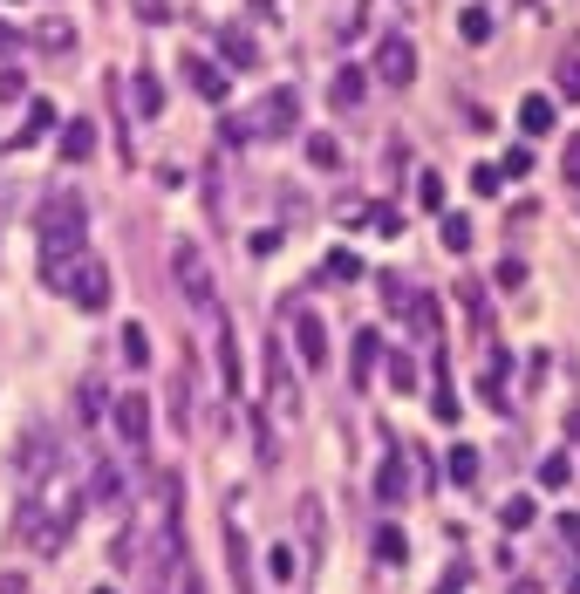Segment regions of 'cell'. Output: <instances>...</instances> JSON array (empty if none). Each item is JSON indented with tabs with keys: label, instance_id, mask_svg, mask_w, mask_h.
<instances>
[{
	"label": "cell",
	"instance_id": "37",
	"mask_svg": "<svg viewBox=\"0 0 580 594\" xmlns=\"http://www.w3.org/2000/svg\"><path fill=\"white\" fill-rule=\"evenodd\" d=\"M560 164H567V178L580 185V137H567V158H560Z\"/></svg>",
	"mask_w": 580,
	"mask_h": 594
},
{
	"label": "cell",
	"instance_id": "12",
	"mask_svg": "<svg viewBox=\"0 0 580 594\" xmlns=\"http://www.w3.org/2000/svg\"><path fill=\"white\" fill-rule=\"evenodd\" d=\"M294 335H301V362L321 369V362H328V328H321V315H294Z\"/></svg>",
	"mask_w": 580,
	"mask_h": 594
},
{
	"label": "cell",
	"instance_id": "39",
	"mask_svg": "<svg viewBox=\"0 0 580 594\" xmlns=\"http://www.w3.org/2000/svg\"><path fill=\"white\" fill-rule=\"evenodd\" d=\"M21 48V35H14V21H0V55H14Z\"/></svg>",
	"mask_w": 580,
	"mask_h": 594
},
{
	"label": "cell",
	"instance_id": "28",
	"mask_svg": "<svg viewBox=\"0 0 580 594\" xmlns=\"http://www.w3.org/2000/svg\"><path fill=\"white\" fill-rule=\"evenodd\" d=\"M328 280H362V260L355 253H328Z\"/></svg>",
	"mask_w": 580,
	"mask_h": 594
},
{
	"label": "cell",
	"instance_id": "44",
	"mask_svg": "<svg viewBox=\"0 0 580 594\" xmlns=\"http://www.w3.org/2000/svg\"><path fill=\"white\" fill-rule=\"evenodd\" d=\"M96 594H116V588H96Z\"/></svg>",
	"mask_w": 580,
	"mask_h": 594
},
{
	"label": "cell",
	"instance_id": "43",
	"mask_svg": "<svg viewBox=\"0 0 580 594\" xmlns=\"http://www.w3.org/2000/svg\"><path fill=\"white\" fill-rule=\"evenodd\" d=\"M512 594H546V588L540 581H512Z\"/></svg>",
	"mask_w": 580,
	"mask_h": 594
},
{
	"label": "cell",
	"instance_id": "23",
	"mask_svg": "<svg viewBox=\"0 0 580 594\" xmlns=\"http://www.w3.org/2000/svg\"><path fill=\"white\" fill-rule=\"evenodd\" d=\"M417 205H424V212H444V178H437V171H417Z\"/></svg>",
	"mask_w": 580,
	"mask_h": 594
},
{
	"label": "cell",
	"instance_id": "10",
	"mask_svg": "<svg viewBox=\"0 0 580 594\" xmlns=\"http://www.w3.org/2000/svg\"><path fill=\"white\" fill-rule=\"evenodd\" d=\"M219 55H226V69H260V41L246 35L239 21H226V28H219Z\"/></svg>",
	"mask_w": 580,
	"mask_h": 594
},
{
	"label": "cell",
	"instance_id": "6",
	"mask_svg": "<svg viewBox=\"0 0 580 594\" xmlns=\"http://www.w3.org/2000/svg\"><path fill=\"white\" fill-rule=\"evenodd\" d=\"M151 410H157V403H151V396H137V390L116 396L110 417H116V431H123V444H151Z\"/></svg>",
	"mask_w": 580,
	"mask_h": 594
},
{
	"label": "cell",
	"instance_id": "9",
	"mask_svg": "<svg viewBox=\"0 0 580 594\" xmlns=\"http://www.w3.org/2000/svg\"><path fill=\"white\" fill-rule=\"evenodd\" d=\"M185 82H192L205 103H226V89H232V76L219 62H205V55H185Z\"/></svg>",
	"mask_w": 580,
	"mask_h": 594
},
{
	"label": "cell",
	"instance_id": "33",
	"mask_svg": "<svg viewBox=\"0 0 580 594\" xmlns=\"http://www.w3.org/2000/svg\"><path fill=\"white\" fill-rule=\"evenodd\" d=\"M28 96V76H14V69H0V103H21Z\"/></svg>",
	"mask_w": 580,
	"mask_h": 594
},
{
	"label": "cell",
	"instance_id": "2",
	"mask_svg": "<svg viewBox=\"0 0 580 594\" xmlns=\"http://www.w3.org/2000/svg\"><path fill=\"white\" fill-rule=\"evenodd\" d=\"M41 280H48L62 301H76V308H103V301H110V267H103L96 253H62V260H41Z\"/></svg>",
	"mask_w": 580,
	"mask_h": 594
},
{
	"label": "cell",
	"instance_id": "25",
	"mask_svg": "<svg viewBox=\"0 0 580 594\" xmlns=\"http://www.w3.org/2000/svg\"><path fill=\"white\" fill-rule=\"evenodd\" d=\"M164 110V89H157V76H137V117H157Z\"/></svg>",
	"mask_w": 580,
	"mask_h": 594
},
{
	"label": "cell",
	"instance_id": "5",
	"mask_svg": "<svg viewBox=\"0 0 580 594\" xmlns=\"http://www.w3.org/2000/svg\"><path fill=\"white\" fill-rule=\"evenodd\" d=\"M246 130H260V137H294V130H301V89H287V82H280Z\"/></svg>",
	"mask_w": 580,
	"mask_h": 594
},
{
	"label": "cell",
	"instance_id": "22",
	"mask_svg": "<svg viewBox=\"0 0 580 594\" xmlns=\"http://www.w3.org/2000/svg\"><path fill=\"white\" fill-rule=\"evenodd\" d=\"M567 478H574V465H567V451H553V458L540 465V485H546V492H567Z\"/></svg>",
	"mask_w": 580,
	"mask_h": 594
},
{
	"label": "cell",
	"instance_id": "29",
	"mask_svg": "<svg viewBox=\"0 0 580 594\" xmlns=\"http://www.w3.org/2000/svg\"><path fill=\"white\" fill-rule=\"evenodd\" d=\"M560 96H567V103H580V55H567V62H560Z\"/></svg>",
	"mask_w": 580,
	"mask_h": 594
},
{
	"label": "cell",
	"instance_id": "8",
	"mask_svg": "<svg viewBox=\"0 0 580 594\" xmlns=\"http://www.w3.org/2000/svg\"><path fill=\"white\" fill-rule=\"evenodd\" d=\"M226 567H232V594H253V547H246L239 519H226Z\"/></svg>",
	"mask_w": 580,
	"mask_h": 594
},
{
	"label": "cell",
	"instance_id": "17",
	"mask_svg": "<svg viewBox=\"0 0 580 594\" xmlns=\"http://www.w3.org/2000/svg\"><path fill=\"white\" fill-rule=\"evenodd\" d=\"M376 356H383V342H376V328H362L355 335V383L369 390V376H376Z\"/></svg>",
	"mask_w": 580,
	"mask_h": 594
},
{
	"label": "cell",
	"instance_id": "41",
	"mask_svg": "<svg viewBox=\"0 0 580 594\" xmlns=\"http://www.w3.org/2000/svg\"><path fill=\"white\" fill-rule=\"evenodd\" d=\"M178 574H185V594H205V588H198V574L185 567V560H178Z\"/></svg>",
	"mask_w": 580,
	"mask_h": 594
},
{
	"label": "cell",
	"instance_id": "32",
	"mask_svg": "<svg viewBox=\"0 0 580 594\" xmlns=\"http://www.w3.org/2000/svg\"><path fill=\"white\" fill-rule=\"evenodd\" d=\"M308 158L321 164V171H335V164H342V151H335V144H328V137H308Z\"/></svg>",
	"mask_w": 580,
	"mask_h": 594
},
{
	"label": "cell",
	"instance_id": "21",
	"mask_svg": "<svg viewBox=\"0 0 580 594\" xmlns=\"http://www.w3.org/2000/svg\"><path fill=\"white\" fill-rule=\"evenodd\" d=\"M458 35L471 41V48H478V41L492 35V14H485V7H464V14H458Z\"/></svg>",
	"mask_w": 580,
	"mask_h": 594
},
{
	"label": "cell",
	"instance_id": "30",
	"mask_svg": "<svg viewBox=\"0 0 580 594\" xmlns=\"http://www.w3.org/2000/svg\"><path fill=\"white\" fill-rule=\"evenodd\" d=\"M499 185H505V171H499V164H478V171H471V192H485V198H492Z\"/></svg>",
	"mask_w": 580,
	"mask_h": 594
},
{
	"label": "cell",
	"instance_id": "40",
	"mask_svg": "<svg viewBox=\"0 0 580 594\" xmlns=\"http://www.w3.org/2000/svg\"><path fill=\"white\" fill-rule=\"evenodd\" d=\"M0 594H28V581L21 574H0Z\"/></svg>",
	"mask_w": 580,
	"mask_h": 594
},
{
	"label": "cell",
	"instance_id": "3",
	"mask_svg": "<svg viewBox=\"0 0 580 594\" xmlns=\"http://www.w3.org/2000/svg\"><path fill=\"white\" fill-rule=\"evenodd\" d=\"M171 280H178V294H185L192 308H219V280H212V260L198 253L192 239H178V246H171Z\"/></svg>",
	"mask_w": 580,
	"mask_h": 594
},
{
	"label": "cell",
	"instance_id": "18",
	"mask_svg": "<svg viewBox=\"0 0 580 594\" xmlns=\"http://www.w3.org/2000/svg\"><path fill=\"white\" fill-rule=\"evenodd\" d=\"M219 376H226V390H239V335H232V321H219Z\"/></svg>",
	"mask_w": 580,
	"mask_h": 594
},
{
	"label": "cell",
	"instance_id": "27",
	"mask_svg": "<svg viewBox=\"0 0 580 594\" xmlns=\"http://www.w3.org/2000/svg\"><path fill=\"white\" fill-rule=\"evenodd\" d=\"M451 478H458V485H478V451H471V444L451 451Z\"/></svg>",
	"mask_w": 580,
	"mask_h": 594
},
{
	"label": "cell",
	"instance_id": "19",
	"mask_svg": "<svg viewBox=\"0 0 580 594\" xmlns=\"http://www.w3.org/2000/svg\"><path fill=\"white\" fill-rule=\"evenodd\" d=\"M362 89H369V76H362V69H335V89H328V96H335L342 110H355V103H362Z\"/></svg>",
	"mask_w": 580,
	"mask_h": 594
},
{
	"label": "cell",
	"instance_id": "34",
	"mask_svg": "<svg viewBox=\"0 0 580 594\" xmlns=\"http://www.w3.org/2000/svg\"><path fill=\"white\" fill-rule=\"evenodd\" d=\"M499 171H505V178H526V171H533V151H526V144H519V151H505Z\"/></svg>",
	"mask_w": 580,
	"mask_h": 594
},
{
	"label": "cell",
	"instance_id": "35",
	"mask_svg": "<svg viewBox=\"0 0 580 594\" xmlns=\"http://www.w3.org/2000/svg\"><path fill=\"white\" fill-rule=\"evenodd\" d=\"M267 567H273V581H294V547H273Z\"/></svg>",
	"mask_w": 580,
	"mask_h": 594
},
{
	"label": "cell",
	"instance_id": "11",
	"mask_svg": "<svg viewBox=\"0 0 580 594\" xmlns=\"http://www.w3.org/2000/svg\"><path fill=\"white\" fill-rule=\"evenodd\" d=\"M55 123H62V117H55V103H48V96H35V103H28V117H21V130H14L7 144H14V151H21V144H41Z\"/></svg>",
	"mask_w": 580,
	"mask_h": 594
},
{
	"label": "cell",
	"instance_id": "26",
	"mask_svg": "<svg viewBox=\"0 0 580 594\" xmlns=\"http://www.w3.org/2000/svg\"><path fill=\"white\" fill-rule=\"evenodd\" d=\"M444 246H451V253L471 246V219H464V212H444Z\"/></svg>",
	"mask_w": 580,
	"mask_h": 594
},
{
	"label": "cell",
	"instance_id": "24",
	"mask_svg": "<svg viewBox=\"0 0 580 594\" xmlns=\"http://www.w3.org/2000/svg\"><path fill=\"white\" fill-rule=\"evenodd\" d=\"M533 513H540V506H533V499H526V492H519V499H505V526H512V533H526V526H533Z\"/></svg>",
	"mask_w": 580,
	"mask_h": 594
},
{
	"label": "cell",
	"instance_id": "38",
	"mask_svg": "<svg viewBox=\"0 0 580 594\" xmlns=\"http://www.w3.org/2000/svg\"><path fill=\"white\" fill-rule=\"evenodd\" d=\"M560 533H567V547H580V513H560Z\"/></svg>",
	"mask_w": 580,
	"mask_h": 594
},
{
	"label": "cell",
	"instance_id": "7",
	"mask_svg": "<svg viewBox=\"0 0 580 594\" xmlns=\"http://www.w3.org/2000/svg\"><path fill=\"white\" fill-rule=\"evenodd\" d=\"M267 383H273V410L280 417H301V390H294V376H287V349L267 342Z\"/></svg>",
	"mask_w": 580,
	"mask_h": 594
},
{
	"label": "cell",
	"instance_id": "31",
	"mask_svg": "<svg viewBox=\"0 0 580 594\" xmlns=\"http://www.w3.org/2000/svg\"><path fill=\"white\" fill-rule=\"evenodd\" d=\"M389 383H396V390H417V362H410V356H389Z\"/></svg>",
	"mask_w": 580,
	"mask_h": 594
},
{
	"label": "cell",
	"instance_id": "36",
	"mask_svg": "<svg viewBox=\"0 0 580 594\" xmlns=\"http://www.w3.org/2000/svg\"><path fill=\"white\" fill-rule=\"evenodd\" d=\"M376 554H383V560H403V533H396V526H383V533H376Z\"/></svg>",
	"mask_w": 580,
	"mask_h": 594
},
{
	"label": "cell",
	"instance_id": "16",
	"mask_svg": "<svg viewBox=\"0 0 580 594\" xmlns=\"http://www.w3.org/2000/svg\"><path fill=\"white\" fill-rule=\"evenodd\" d=\"M35 48H48V55H69V48H76V28H69L62 14H48V21L35 28Z\"/></svg>",
	"mask_w": 580,
	"mask_h": 594
},
{
	"label": "cell",
	"instance_id": "15",
	"mask_svg": "<svg viewBox=\"0 0 580 594\" xmlns=\"http://www.w3.org/2000/svg\"><path fill=\"white\" fill-rule=\"evenodd\" d=\"M376 499H383V506H403V499H410V472H403V458H389L383 472H376Z\"/></svg>",
	"mask_w": 580,
	"mask_h": 594
},
{
	"label": "cell",
	"instance_id": "4",
	"mask_svg": "<svg viewBox=\"0 0 580 594\" xmlns=\"http://www.w3.org/2000/svg\"><path fill=\"white\" fill-rule=\"evenodd\" d=\"M376 82H389V89H410V82H417V41L410 35L376 41Z\"/></svg>",
	"mask_w": 580,
	"mask_h": 594
},
{
	"label": "cell",
	"instance_id": "1",
	"mask_svg": "<svg viewBox=\"0 0 580 594\" xmlns=\"http://www.w3.org/2000/svg\"><path fill=\"white\" fill-rule=\"evenodd\" d=\"M35 233H41V260H62V253H82L89 246V205L76 192H48L35 212Z\"/></svg>",
	"mask_w": 580,
	"mask_h": 594
},
{
	"label": "cell",
	"instance_id": "14",
	"mask_svg": "<svg viewBox=\"0 0 580 594\" xmlns=\"http://www.w3.org/2000/svg\"><path fill=\"white\" fill-rule=\"evenodd\" d=\"M62 158L82 164V158H96V123L76 117V123H62Z\"/></svg>",
	"mask_w": 580,
	"mask_h": 594
},
{
	"label": "cell",
	"instance_id": "13",
	"mask_svg": "<svg viewBox=\"0 0 580 594\" xmlns=\"http://www.w3.org/2000/svg\"><path fill=\"white\" fill-rule=\"evenodd\" d=\"M553 117H560V103H553V96H540V89L519 103V130H526V137H546V130H553Z\"/></svg>",
	"mask_w": 580,
	"mask_h": 594
},
{
	"label": "cell",
	"instance_id": "42",
	"mask_svg": "<svg viewBox=\"0 0 580 594\" xmlns=\"http://www.w3.org/2000/svg\"><path fill=\"white\" fill-rule=\"evenodd\" d=\"M464 588V574H444V588H437V594H458Z\"/></svg>",
	"mask_w": 580,
	"mask_h": 594
},
{
	"label": "cell",
	"instance_id": "20",
	"mask_svg": "<svg viewBox=\"0 0 580 594\" xmlns=\"http://www.w3.org/2000/svg\"><path fill=\"white\" fill-rule=\"evenodd\" d=\"M123 362H130V369H151V335H144V328H137V321H130V328H123Z\"/></svg>",
	"mask_w": 580,
	"mask_h": 594
}]
</instances>
